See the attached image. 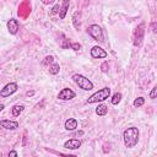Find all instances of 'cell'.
Instances as JSON below:
<instances>
[{
  "instance_id": "6da1fadb",
  "label": "cell",
  "mask_w": 157,
  "mask_h": 157,
  "mask_svg": "<svg viewBox=\"0 0 157 157\" xmlns=\"http://www.w3.org/2000/svg\"><path fill=\"white\" fill-rule=\"evenodd\" d=\"M139 136H140V131L137 128H135V126L126 128L123 132V140H124L125 147H128V148L135 147L139 142Z\"/></svg>"
},
{
  "instance_id": "7a4b0ae2",
  "label": "cell",
  "mask_w": 157,
  "mask_h": 157,
  "mask_svg": "<svg viewBox=\"0 0 157 157\" xmlns=\"http://www.w3.org/2000/svg\"><path fill=\"white\" fill-rule=\"evenodd\" d=\"M109 97H110V88L109 87H103V88L98 90L97 92H94L93 94H91L87 98L86 103L93 104V103H97V102H103Z\"/></svg>"
},
{
  "instance_id": "3957f363",
  "label": "cell",
  "mask_w": 157,
  "mask_h": 157,
  "mask_svg": "<svg viewBox=\"0 0 157 157\" xmlns=\"http://www.w3.org/2000/svg\"><path fill=\"white\" fill-rule=\"evenodd\" d=\"M72 80H74V82H75L80 88H82L83 91H91V90H93V83H92V81H91L90 78H87L86 76L81 75V74H74V75H72Z\"/></svg>"
},
{
  "instance_id": "277c9868",
  "label": "cell",
  "mask_w": 157,
  "mask_h": 157,
  "mask_svg": "<svg viewBox=\"0 0 157 157\" xmlns=\"http://www.w3.org/2000/svg\"><path fill=\"white\" fill-rule=\"evenodd\" d=\"M87 33L90 37H92L96 42L103 43L104 42V34H103V29L98 26V25H91L87 28Z\"/></svg>"
},
{
  "instance_id": "5b68a950",
  "label": "cell",
  "mask_w": 157,
  "mask_h": 157,
  "mask_svg": "<svg viewBox=\"0 0 157 157\" xmlns=\"http://www.w3.org/2000/svg\"><path fill=\"white\" fill-rule=\"evenodd\" d=\"M17 88H18V85H17L16 82H10V83H6V85H5V86L1 88V91H0V96H1L2 98L9 97V96L13 94V93L17 91Z\"/></svg>"
},
{
  "instance_id": "8992f818",
  "label": "cell",
  "mask_w": 157,
  "mask_h": 157,
  "mask_svg": "<svg viewBox=\"0 0 157 157\" xmlns=\"http://www.w3.org/2000/svg\"><path fill=\"white\" fill-rule=\"evenodd\" d=\"M145 25L141 23L136 27V31H135V36H134V44L136 47H140L141 43H142V39H144V33H145Z\"/></svg>"
},
{
  "instance_id": "52a82bcc",
  "label": "cell",
  "mask_w": 157,
  "mask_h": 157,
  "mask_svg": "<svg viewBox=\"0 0 157 157\" xmlns=\"http://www.w3.org/2000/svg\"><path fill=\"white\" fill-rule=\"evenodd\" d=\"M75 97H76V93H75L71 88H69V87L63 88V90L58 93V98H59L60 101H71V99L75 98Z\"/></svg>"
},
{
  "instance_id": "ba28073f",
  "label": "cell",
  "mask_w": 157,
  "mask_h": 157,
  "mask_svg": "<svg viewBox=\"0 0 157 157\" xmlns=\"http://www.w3.org/2000/svg\"><path fill=\"white\" fill-rule=\"evenodd\" d=\"M91 56L92 58H94V59H104V58H107V52L103 49V48H101L99 45H94V47H92V49H91Z\"/></svg>"
},
{
  "instance_id": "9c48e42d",
  "label": "cell",
  "mask_w": 157,
  "mask_h": 157,
  "mask_svg": "<svg viewBox=\"0 0 157 157\" xmlns=\"http://www.w3.org/2000/svg\"><path fill=\"white\" fill-rule=\"evenodd\" d=\"M7 29L10 32V34H16L20 29V23H18V20L16 18H10L7 21Z\"/></svg>"
},
{
  "instance_id": "30bf717a",
  "label": "cell",
  "mask_w": 157,
  "mask_h": 157,
  "mask_svg": "<svg viewBox=\"0 0 157 157\" xmlns=\"http://www.w3.org/2000/svg\"><path fill=\"white\" fill-rule=\"evenodd\" d=\"M81 146V141L78 139H69L64 142V147L67 150H77Z\"/></svg>"
},
{
  "instance_id": "8fae6325",
  "label": "cell",
  "mask_w": 157,
  "mask_h": 157,
  "mask_svg": "<svg viewBox=\"0 0 157 157\" xmlns=\"http://www.w3.org/2000/svg\"><path fill=\"white\" fill-rule=\"evenodd\" d=\"M0 125H1L4 129H6V130H16V129L20 126V124H18L17 121H13V120H6V119L0 120Z\"/></svg>"
},
{
  "instance_id": "7c38bea8",
  "label": "cell",
  "mask_w": 157,
  "mask_h": 157,
  "mask_svg": "<svg viewBox=\"0 0 157 157\" xmlns=\"http://www.w3.org/2000/svg\"><path fill=\"white\" fill-rule=\"evenodd\" d=\"M77 125H78V123H77V120H76L75 118H69V119H66V120H65V124H64L65 129L69 130V131H74V130L77 128Z\"/></svg>"
},
{
  "instance_id": "4fadbf2b",
  "label": "cell",
  "mask_w": 157,
  "mask_h": 157,
  "mask_svg": "<svg viewBox=\"0 0 157 157\" xmlns=\"http://www.w3.org/2000/svg\"><path fill=\"white\" fill-rule=\"evenodd\" d=\"M69 5H70V0H64L63 5H61V7H60V11H59V17H60L61 20L65 18L66 12H67V10H69Z\"/></svg>"
},
{
  "instance_id": "5bb4252c",
  "label": "cell",
  "mask_w": 157,
  "mask_h": 157,
  "mask_svg": "<svg viewBox=\"0 0 157 157\" xmlns=\"http://www.w3.org/2000/svg\"><path fill=\"white\" fill-rule=\"evenodd\" d=\"M107 113H108V107L105 104H98V107L96 108V114L98 117H104L107 115Z\"/></svg>"
},
{
  "instance_id": "9a60e30c",
  "label": "cell",
  "mask_w": 157,
  "mask_h": 157,
  "mask_svg": "<svg viewBox=\"0 0 157 157\" xmlns=\"http://www.w3.org/2000/svg\"><path fill=\"white\" fill-rule=\"evenodd\" d=\"M25 109V105L23 104H15L12 108H11V113L13 117H18Z\"/></svg>"
},
{
  "instance_id": "2e32d148",
  "label": "cell",
  "mask_w": 157,
  "mask_h": 157,
  "mask_svg": "<svg viewBox=\"0 0 157 157\" xmlns=\"http://www.w3.org/2000/svg\"><path fill=\"white\" fill-rule=\"evenodd\" d=\"M49 74L50 75H56V74H59V71H60V66H59V64H56V63H53L52 65H49Z\"/></svg>"
},
{
  "instance_id": "e0dca14e",
  "label": "cell",
  "mask_w": 157,
  "mask_h": 157,
  "mask_svg": "<svg viewBox=\"0 0 157 157\" xmlns=\"http://www.w3.org/2000/svg\"><path fill=\"white\" fill-rule=\"evenodd\" d=\"M121 93L120 92H117V93H114L113 94V97H112V99H110V102H112V104H114V105H117L120 101H121Z\"/></svg>"
},
{
  "instance_id": "ac0fdd59",
  "label": "cell",
  "mask_w": 157,
  "mask_h": 157,
  "mask_svg": "<svg viewBox=\"0 0 157 157\" xmlns=\"http://www.w3.org/2000/svg\"><path fill=\"white\" fill-rule=\"evenodd\" d=\"M145 104V98L144 97H137L134 102H132V105L135 107V108H139V107H142Z\"/></svg>"
},
{
  "instance_id": "d6986e66",
  "label": "cell",
  "mask_w": 157,
  "mask_h": 157,
  "mask_svg": "<svg viewBox=\"0 0 157 157\" xmlns=\"http://www.w3.org/2000/svg\"><path fill=\"white\" fill-rule=\"evenodd\" d=\"M53 63H54V58H53L52 55H48V56H45L44 60L42 61V65H43V66H45V65H52Z\"/></svg>"
},
{
  "instance_id": "ffe728a7",
  "label": "cell",
  "mask_w": 157,
  "mask_h": 157,
  "mask_svg": "<svg viewBox=\"0 0 157 157\" xmlns=\"http://www.w3.org/2000/svg\"><path fill=\"white\" fill-rule=\"evenodd\" d=\"M78 15H80V12H78V11H76V12L74 13V16H72V22H74V26H75L77 29L80 28V22H77V16H78ZM78 21H80V20H78Z\"/></svg>"
},
{
  "instance_id": "44dd1931",
  "label": "cell",
  "mask_w": 157,
  "mask_h": 157,
  "mask_svg": "<svg viewBox=\"0 0 157 157\" xmlns=\"http://www.w3.org/2000/svg\"><path fill=\"white\" fill-rule=\"evenodd\" d=\"M148 97L151 98V99H155V98H157V85L151 90V92H150V94H148Z\"/></svg>"
},
{
  "instance_id": "7402d4cb",
  "label": "cell",
  "mask_w": 157,
  "mask_h": 157,
  "mask_svg": "<svg viewBox=\"0 0 157 157\" xmlns=\"http://www.w3.org/2000/svg\"><path fill=\"white\" fill-rule=\"evenodd\" d=\"M108 70H109V64H108L107 61L102 63V65H101V71H102V72H108Z\"/></svg>"
},
{
  "instance_id": "603a6c76",
  "label": "cell",
  "mask_w": 157,
  "mask_h": 157,
  "mask_svg": "<svg viewBox=\"0 0 157 157\" xmlns=\"http://www.w3.org/2000/svg\"><path fill=\"white\" fill-rule=\"evenodd\" d=\"M150 29H151L153 33H157V21L151 22V25H150Z\"/></svg>"
},
{
  "instance_id": "cb8c5ba5",
  "label": "cell",
  "mask_w": 157,
  "mask_h": 157,
  "mask_svg": "<svg viewBox=\"0 0 157 157\" xmlns=\"http://www.w3.org/2000/svg\"><path fill=\"white\" fill-rule=\"evenodd\" d=\"M17 156H18V153L15 150H12V151L9 152V157H17Z\"/></svg>"
},
{
  "instance_id": "d4e9b609",
  "label": "cell",
  "mask_w": 157,
  "mask_h": 157,
  "mask_svg": "<svg viewBox=\"0 0 157 157\" xmlns=\"http://www.w3.org/2000/svg\"><path fill=\"white\" fill-rule=\"evenodd\" d=\"M60 11V7H59V5H55L53 9H52V12L53 13H56V12H59Z\"/></svg>"
},
{
  "instance_id": "484cf974",
  "label": "cell",
  "mask_w": 157,
  "mask_h": 157,
  "mask_svg": "<svg viewBox=\"0 0 157 157\" xmlns=\"http://www.w3.org/2000/svg\"><path fill=\"white\" fill-rule=\"evenodd\" d=\"M43 1V4H52L54 0H42Z\"/></svg>"
},
{
  "instance_id": "4316f807",
  "label": "cell",
  "mask_w": 157,
  "mask_h": 157,
  "mask_svg": "<svg viewBox=\"0 0 157 157\" xmlns=\"http://www.w3.org/2000/svg\"><path fill=\"white\" fill-rule=\"evenodd\" d=\"M33 93H34V92H33V91H31V92H29V91H28V92H27V96H32V94H33Z\"/></svg>"
},
{
  "instance_id": "83f0119b",
  "label": "cell",
  "mask_w": 157,
  "mask_h": 157,
  "mask_svg": "<svg viewBox=\"0 0 157 157\" xmlns=\"http://www.w3.org/2000/svg\"><path fill=\"white\" fill-rule=\"evenodd\" d=\"M2 109H4V104L1 103V104H0V110H2Z\"/></svg>"
}]
</instances>
